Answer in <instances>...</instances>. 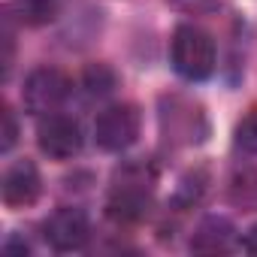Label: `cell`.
Returning a JSON list of instances; mask_svg holds the SVG:
<instances>
[{"mask_svg":"<svg viewBox=\"0 0 257 257\" xmlns=\"http://www.w3.org/2000/svg\"><path fill=\"white\" fill-rule=\"evenodd\" d=\"M170 61L182 79L203 82L215 73V64H218L215 40L197 25H179L170 40Z\"/></svg>","mask_w":257,"mask_h":257,"instance_id":"6da1fadb","label":"cell"},{"mask_svg":"<svg viewBox=\"0 0 257 257\" xmlns=\"http://www.w3.org/2000/svg\"><path fill=\"white\" fill-rule=\"evenodd\" d=\"M43 239L55 248V251H82L91 239V221L82 209L76 206H64L58 212H52L43 224Z\"/></svg>","mask_w":257,"mask_h":257,"instance_id":"52a82bcc","label":"cell"},{"mask_svg":"<svg viewBox=\"0 0 257 257\" xmlns=\"http://www.w3.org/2000/svg\"><path fill=\"white\" fill-rule=\"evenodd\" d=\"M4 203L10 209H28L40 200L43 194V179L34 161H16L7 173H4V185H0Z\"/></svg>","mask_w":257,"mask_h":257,"instance_id":"ba28073f","label":"cell"},{"mask_svg":"<svg viewBox=\"0 0 257 257\" xmlns=\"http://www.w3.org/2000/svg\"><path fill=\"white\" fill-rule=\"evenodd\" d=\"M236 146L248 155H257V106L236 124Z\"/></svg>","mask_w":257,"mask_h":257,"instance_id":"4fadbf2b","label":"cell"},{"mask_svg":"<svg viewBox=\"0 0 257 257\" xmlns=\"http://www.w3.org/2000/svg\"><path fill=\"white\" fill-rule=\"evenodd\" d=\"M230 197L239 206H257V173L254 170H239L230 188Z\"/></svg>","mask_w":257,"mask_h":257,"instance_id":"7c38bea8","label":"cell"},{"mask_svg":"<svg viewBox=\"0 0 257 257\" xmlns=\"http://www.w3.org/2000/svg\"><path fill=\"white\" fill-rule=\"evenodd\" d=\"M73 91V82L64 70L58 67H37L31 70V76L25 79V88H22V100H25V109L31 115H49V112H58L64 106V100L70 97Z\"/></svg>","mask_w":257,"mask_h":257,"instance_id":"277c9868","label":"cell"},{"mask_svg":"<svg viewBox=\"0 0 257 257\" xmlns=\"http://www.w3.org/2000/svg\"><path fill=\"white\" fill-rule=\"evenodd\" d=\"M152 191H155V173L146 164H127L115 176L109 194V215L115 221H140L149 212Z\"/></svg>","mask_w":257,"mask_h":257,"instance_id":"7a4b0ae2","label":"cell"},{"mask_svg":"<svg viewBox=\"0 0 257 257\" xmlns=\"http://www.w3.org/2000/svg\"><path fill=\"white\" fill-rule=\"evenodd\" d=\"M233 239H236V227L221 215H209L197 224V230L191 236V251H197V254H224V251L233 248Z\"/></svg>","mask_w":257,"mask_h":257,"instance_id":"9c48e42d","label":"cell"},{"mask_svg":"<svg viewBox=\"0 0 257 257\" xmlns=\"http://www.w3.org/2000/svg\"><path fill=\"white\" fill-rule=\"evenodd\" d=\"M19 140V124H16V112L10 106H4V143H0V152H13Z\"/></svg>","mask_w":257,"mask_h":257,"instance_id":"5bb4252c","label":"cell"},{"mask_svg":"<svg viewBox=\"0 0 257 257\" xmlns=\"http://www.w3.org/2000/svg\"><path fill=\"white\" fill-rule=\"evenodd\" d=\"M161 134L167 137V143L173 146H194L203 143L209 134L206 124V112L200 103L182 97V94H170L161 100Z\"/></svg>","mask_w":257,"mask_h":257,"instance_id":"3957f363","label":"cell"},{"mask_svg":"<svg viewBox=\"0 0 257 257\" xmlns=\"http://www.w3.org/2000/svg\"><path fill=\"white\" fill-rule=\"evenodd\" d=\"M143 115L134 103H112L94 121V140L103 152H124L140 137Z\"/></svg>","mask_w":257,"mask_h":257,"instance_id":"5b68a950","label":"cell"},{"mask_svg":"<svg viewBox=\"0 0 257 257\" xmlns=\"http://www.w3.org/2000/svg\"><path fill=\"white\" fill-rule=\"evenodd\" d=\"M115 73L106 67V64H91L85 73H82V88L91 94V97H106L109 91H115Z\"/></svg>","mask_w":257,"mask_h":257,"instance_id":"8fae6325","label":"cell"},{"mask_svg":"<svg viewBox=\"0 0 257 257\" xmlns=\"http://www.w3.org/2000/svg\"><path fill=\"white\" fill-rule=\"evenodd\" d=\"M10 13L28 28H43L55 22L58 0H10Z\"/></svg>","mask_w":257,"mask_h":257,"instance_id":"30bf717a","label":"cell"},{"mask_svg":"<svg viewBox=\"0 0 257 257\" xmlns=\"http://www.w3.org/2000/svg\"><path fill=\"white\" fill-rule=\"evenodd\" d=\"M82 127L76 118L64 115V112H49L40 118L37 127V146L46 158L52 161H70L82 152Z\"/></svg>","mask_w":257,"mask_h":257,"instance_id":"8992f818","label":"cell"},{"mask_svg":"<svg viewBox=\"0 0 257 257\" xmlns=\"http://www.w3.org/2000/svg\"><path fill=\"white\" fill-rule=\"evenodd\" d=\"M242 248L245 251H251V254H257V224L245 233V239H242Z\"/></svg>","mask_w":257,"mask_h":257,"instance_id":"9a60e30c","label":"cell"}]
</instances>
